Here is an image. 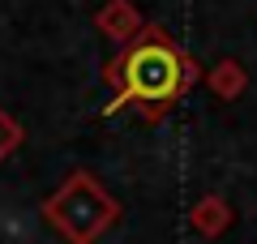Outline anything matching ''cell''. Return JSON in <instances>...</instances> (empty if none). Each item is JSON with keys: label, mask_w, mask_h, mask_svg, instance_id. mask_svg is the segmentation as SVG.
<instances>
[{"label": "cell", "mask_w": 257, "mask_h": 244, "mask_svg": "<svg viewBox=\"0 0 257 244\" xmlns=\"http://www.w3.org/2000/svg\"><path fill=\"white\" fill-rule=\"evenodd\" d=\"M197 77H202V69L189 60V52L159 22H146V30L124 52H116V60L103 69V81L116 86V99L103 111L138 107L146 120H159Z\"/></svg>", "instance_id": "6da1fadb"}, {"label": "cell", "mask_w": 257, "mask_h": 244, "mask_svg": "<svg viewBox=\"0 0 257 244\" xmlns=\"http://www.w3.org/2000/svg\"><path fill=\"white\" fill-rule=\"evenodd\" d=\"M22 142H26V129H22V120L13 116L9 107H0V163L9 159V154H18Z\"/></svg>", "instance_id": "8992f818"}, {"label": "cell", "mask_w": 257, "mask_h": 244, "mask_svg": "<svg viewBox=\"0 0 257 244\" xmlns=\"http://www.w3.org/2000/svg\"><path fill=\"white\" fill-rule=\"evenodd\" d=\"M189 227L197 235H206V240H219V235L231 227V206L219 197V193H202V197L193 201V210H189Z\"/></svg>", "instance_id": "277c9868"}, {"label": "cell", "mask_w": 257, "mask_h": 244, "mask_svg": "<svg viewBox=\"0 0 257 244\" xmlns=\"http://www.w3.org/2000/svg\"><path fill=\"white\" fill-rule=\"evenodd\" d=\"M43 223L60 235L64 244H99L111 227L120 223V201L107 193V184L94 180L90 172H69L64 184L43 197L39 206Z\"/></svg>", "instance_id": "7a4b0ae2"}, {"label": "cell", "mask_w": 257, "mask_h": 244, "mask_svg": "<svg viewBox=\"0 0 257 244\" xmlns=\"http://www.w3.org/2000/svg\"><path fill=\"white\" fill-rule=\"evenodd\" d=\"M94 26H99L103 35H107L111 43L124 52V47L133 43L142 30H146V18L138 13V5H133V0H103L99 9H94Z\"/></svg>", "instance_id": "3957f363"}, {"label": "cell", "mask_w": 257, "mask_h": 244, "mask_svg": "<svg viewBox=\"0 0 257 244\" xmlns=\"http://www.w3.org/2000/svg\"><path fill=\"white\" fill-rule=\"evenodd\" d=\"M206 86H210L214 99L236 103L240 94L248 90V73H244V64H240V60H219L210 73H206Z\"/></svg>", "instance_id": "5b68a950"}]
</instances>
